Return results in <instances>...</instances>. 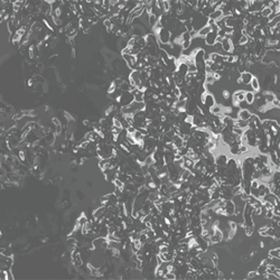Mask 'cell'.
<instances>
[{
  "label": "cell",
  "mask_w": 280,
  "mask_h": 280,
  "mask_svg": "<svg viewBox=\"0 0 280 280\" xmlns=\"http://www.w3.org/2000/svg\"><path fill=\"white\" fill-rule=\"evenodd\" d=\"M201 101H202V103L204 104V107L209 108V109L216 104V102H215V96H214L213 94H211V93H206V92H204V93L201 95Z\"/></svg>",
  "instance_id": "cell-1"
},
{
  "label": "cell",
  "mask_w": 280,
  "mask_h": 280,
  "mask_svg": "<svg viewBox=\"0 0 280 280\" xmlns=\"http://www.w3.org/2000/svg\"><path fill=\"white\" fill-rule=\"evenodd\" d=\"M158 38H159V43L160 44H169L170 38H171V32H169L166 28H162L159 33L157 34Z\"/></svg>",
  "instance_id": "cell-2"
},
{
  "label": "cell",
  "mask_w": 280,
  "mask_h": 280,
  "mask_svg": "<svg viewBox=\"0 0 280 280\" xmlns=\"http://www.w3.org/2000/svg\"><path fill=\"white\" fill-rule=\"evenodd\" d=\"M231 36H226L225 38H223V40H222V51L225 52V53H231V52L234 51V45H233V43L231 42Z\"/></svg>",
  "instance_id": "cell-3"
},
{
  "label": "cell",
  "mask_w": 280,
  "mask_h": 280,
  "mask_svg": "<svg viewBox=\"0 0 280 280\" xmlns=\"http://www.w3.org/2000/svg\"><path fill=\"white\" fill-rule=\"evenodd\" d=\"M216 37H217L216 33H214L211 30V32L204 37V44L207 45L209 47H212V46H214L215 43H216Z\"/></svg>",
  "instance_id": "cell-4"
},
{
  "label": "cell",
  "mask_w": 280,
  "mask_h": 280,
  "mask_svg": "<svg viewBox=\"0 0 280 280\" xmlns=\"http://www.w3.org/2000/svg\"><path fill=\"white\" fill-rule=\"evenodd\" d=\"M228 159L229 158L225 154H219L216 155V157L214 158V162H215L216 167H225L226 162H228Z\"/></svg>",
  "instance_id": "cell-5"
},
{
  "label": "cell",
  "mask_w": 280,
  "mask_h": 280,
  "mask_svg": "<svg viewBox=\"0 0 280 280\" xmlns=\"http://www.w3.org/2000/svg\"><path fill=\"white\" fill-rule=\"evenodd\" d=\"M234 209H235V205H234L233 201H231V200L225 201V205H224L225 215H228V216L233 215V214H234Z\"/></svg>",
  "instance_id": "cell-6"
},
{
  "label": "cell",
  "mask_w": 280,
  "mask_h": 280,
  "mask_svg": "<svg viewBox=\"0 0 280 280\" xmlns=\"http://www.w3.org/2000/svg\"><path fill=\"white\" fill-rule=\"evenodd\" d=\"M244 94H245V92L242 90L237 91V92L233 94V103H234L235 107H238V104L240 102L244 101Z\"/></svg>",
  "instance_id": "cell-7"
},
{
  "label": "cell",
  "mask_w": 280,
  "mask_h": 280,
  "mask_svg": "<svg viewBox=\"0 0 280 280\" xmlns=\"http://www.w3.org/2000/svg\"><path fill=\"white\" fill-rule=\"evenodd\" d=\"M251 111L248 110V109H242V110L239 111L238 113V119H241V120H244V121H248L249 119L251 118Z\"/></svg>",
  "instance_id": "cell-8"
},
{
  "label": "cell",
  "mask_w": 280,
  "mask_h": 280,
  "mask_svg": "<svg viewBox=\"0 0 280 280\" xmlns=\"http://www.w3.org/2000/svg\"><path fill=\"white\" fill-rule=\"evenodd\" d=\"M209 19H213V20H219L221 19V18H223V12H222L221 9H215L213 12H211L209 16Z\"/></svg>",
  "instance_id": "cell-9"
},
{
  "label": "cell",
  "mask_w": 280,
  "mask_h": 280,
  "mask_svg": "<svg viewBox=\"0 0 280 280\" xmlns=\"http://www.w3.org/2000/svg\"><path fill=\"white\" fill-rule=\"evenodd\" d=\"M209 32H211V27L206 25V26L202 27L201 29L197 32V37H200V38H202V39H204V37H205Z\"/></svg>",
  "instance_id": "cell-10"
},
{
  "label": "cell",
  "mask_w": 280,
  "mask_h": 280,
  "mask_svg": "<svg viewBox=\"0 0 280 280\" xmlns=\"http://www.w3.org/2000/svg\"><path fill=\"white\" fill-rule=\"evenodd\" d=\"M263 98L266 100V102L269 104V103H271L273 100L276 99V94L273 92H271V91H266L263 93Z\"/></svg>",
  "instance_id": "cell-11"
},
{
  "label": "cell",
  "mask_w": 280,
  "mask_h": 280,
  "mask_svg": "<svg viewBox=\"0 0 280 280\" xmlns=\"http://www.w3.org/2000/svg\"><path fill=\"white\" fill-rule=\"evenodd\" d=\"M244 101L248 103L249 105H250V104H252V103L254 102V93H253L252 91H247V92H245Z\"/></svg>",
  "instance_id": "cell-12"
},
{
  "label": "cell",
  "mask_w": 280,
  "mask_h": 280,
  "mask_svg": "<svg viewBox=\"0 0 280 280\" xmlns=\"http://www.w3.org/2000/svg\"><path fill=\"white\" fill-rule=\"evenodd\" d=\"M250 87H251V90L258 92V91L260 90V82H259V80L253 76L251 82H250Z\"/></svg>",
  "instance_id": "cell-13"
},
{
  "label": "cell",
  "mask_w": 280,
  "mask_h": 280,
  "mask_svg": "<svg viewBox=\"0 0 280 280\" xmlns=\"http://www.w3.org/2000/svg\"><path fill=\"white\" fill-rule=\"evenodd\" d=\"M209 110H211V113L213 115H221L222 112H223V109H222V107L220 104H215V105L211 108Z\"/></svg>",
  "instance_id": "cell-14"
},
{
  "label": "cell",
  "mask_w": 280,
  "mask_h": 280,
  "mask_svg": "<svg viewBox=\"0 0 280 280\" xmlns=\"http://www.w3.org/2000/svg\"><path fill=\"white\" fill-rule=\"evenodd\" d=\"M99 167L101 168L102 170H105L108 169V168H110V160H109V158L108 159H101L99 162Z\"/></svg>",
  "instance_id": "cell-15"
},
{
  "label": "cell",
  "mask_w": 280,
  "mask_h": 280,
  "mask_svg": "<svg viewBox=\"0 0 280 280\" xmlns=\"http://www.w3.org/2000/svg\"><path fill=\"white\" fill-rule=\"evenodd\" d=\"M269 256L270 258H280V250L279 248H273L269 251Z\"/></svg>",
  "instance_id": "cell-16"
},
{
  "label": "cell",
  "mask_w": 280,
  "mask_h": 280,
  "mask_svg": "<svg viewBox=\"0 0 280 280\" xmlns=\"http://www.w3.org/2000/svg\"><path fill=\"white\" fill-rule=\"evenodd\" d=\"M158 20H159V18H157V17L155 16V15H153V14H150L149 16H148V23H149V25L151 27H154Z\"/></svg>",
  "instance_id": "cell-17"
},
{
  "label": "cell",
  "mask_w": 280,
  "mask_h": 280,
  "mask_svg": "<svg viewBox=\"0 0 280 280\" xmlns=\"http://www.w3.org/2000/svg\"><path fill=\"white\" fill-rule=\"evenodd\" d=\"M87 221H89V219H87V217L85 216V215H81V216L79 217V220H77V223H76V224L79 225V226H81V228H82L83 225L85 224V223H87Z\"/></svg>",
  "instance_id": "cell-18"
},
{
  "label": "cell",
  "mask_w": 280,
  "mask_h": 280,
  "mask_svg": "<svg viewBox=\"0 0 280 280\" xmlns=\"http://www.w3.org/2000/svg\"><path fill=\"white\" fill-rule=\"evenodd\" d=\"M232 134H237V136H243V134H244V130H243V129H241V128H239V127H233V128H232Z\"/></svg>",
  "instance_id": "cell-19"
},
{
  "label": "cell",
  "mask_w": 280,
  "mask_h": 280,
  "mask_svg": "<svg viewBox=\"0 0 280 280\" xmlns=\"http://www.w3.org/2000/svg\"><path fill=\"white\" fill-rule=\"evenodd\" d=\"M164 278L165 279H168V280H175L176 279V275H175V272H166L165 276H164Z\"/></svg>",
  "instance_id": "cell-20"
},
{
  "label": "cell",
  "mask_w": 280,
  "mask_h": 280,
  "mask_svg": "<svg viewBox=\"0 0 280 280\" xmlns=\"http://www.w3.org/2000/svg\"><path fill=\"white\" fill-rule=\"evenodd\" d=\"M103 24H104V26H105V27H107L109 30H111V28H112V24H111V21L109 20V18L104 20V21H103Z\"/></svg>",
  "instance_id": "cell-21"
},
{
  "label": "cell",
  "mask_w": 280,
  "mask_h": 280,
  "mask_svg": "<svg viewBox=\"0 0 280 280\" xmlns=\"http://www.w3.org/2000/svg\"><path fill=\"white\" fill-rule=\"evenodd\" d=\"M258 273H256V271H251L248 273V278H258Z\"/></svg>",
  "instance_id": "cell-22"
},
{
  "label": "cell",
  "mask_w": 280,
  "mask_h": 280,
  "mask_svg": "<svg viewBox=\"0 0 280 280\" xmlns=\"http://www.w3.org/2000/svg\"><path fill=\"white\" fill-rule=\"evenodd\" d=\"M272 104H273V108H279V105H280V101H279V99H275L273 101H272Z\"/></svg>",
  "instance_id": "cell-23"
}]
</instances>
